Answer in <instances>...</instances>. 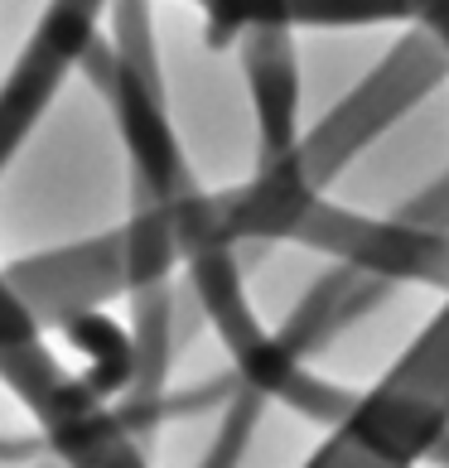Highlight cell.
<instances>
[{
	"label": "cell",
	"instance_id": "6da1fadb",
	"mask_svg": "<svg viewBox=\"0 0 449 468\" xmlns=\"http://www.w3.org/2000/svg\"><path fill=\"white\" fill-rule=\"evenodd\" d=\"M444 73H449V54L435 44V34H425V29L406 34V39L372 68V78L362 82V88H353L334 107V116L319 121V126L295 145L300 165H305V179L324 194L338 169L348 165L362 145H372L396 116H406Z\"/></svg>",
	"mask_w": 449,
	"mask_h": 468
},
{
	"label": "cell",
	"instance_id": "7a4b0ae2",
	"mask_svg": "<svg viewBox=\"0 0 449 468\" xmlns=\"http://www.w3.org/2000/svg\"><path fill=\"white\" fill-rule=\"evenodd\" d=\"M59 328H63V338L88 357L82 381H88L102 401H116V396L131 391V381H135V338L112 314H102V309H73V314L59 319Z\"/></svg>",
	"mask_w": 449,
	"mask_h": 468
},
{
	"label": "cell",
	"instance_id": "3957f363",
	"mask_svg": "<svg viewBox=\"0 0 449 468\" xmlns=\"http://www.w3.org/2000/svg\"><path fill=\"white\" fill-rule=\"evenodd\" d=\"M262 410H266V396L256 387H247V381H237L232 401H228V415H222V430H218V440L208 444V454H203L198 468H237L241 459H247V444L256 435Z\"/></svg>",
	"mask_w": 449,
	"mask_h": 468
},
{
	"label": "cell",
	"instance_id": "277c9868",
	"mask_svg": "<svg viewBox=\"0 0 449 468\" xmlns=\"http://www.w3.org/2000/svg\"><path fill=\"white\" fill-rule=\"evenodd\" d=\"M416 25L435 34V44L449 54V0H416Z\"/></svg>",
	"mask_w": 449,
	"mask_h": 468
},
{
	"label": "cell",
	"instance_id": "5b68a950",
	"mask_svg": "<svg viewBox=\"0 0 449 468\" xmlns=\"http://www.w3.org/2000/svg\"><path fill=\"white\" fill-rule=\"evenodd\" d=\"M34 449H39V444H29V440H0V459H25V454H34Z\"/></svg>",
	"mask_w": 449,
	"mask_h": 468
},
{
	"label": "cell",
	"instance_id": "8992f818",
	"mask_svg": "<svg viewBox=\"0 0 449 468\" xmlns=\"http://www.w3.org/2000/svg\"><path fill=\"white\" fill-rule=\"evenodd\" d=\"M425 463H440V468H449V430L440 435V444L430 449V459H425Z\"/></svg>",
	"mask_w": 449,
	"mask_h": 468
},
{
	"label": "cell",
	"instance_id": "52a82bcc",
	"mask_svg": "<svg viewBox=\"0 0 449 468\" xmlns=\"http://www.w3.org/2000/svg\"><path fill=\"white\" fill-rule=\"evenodd\" d=\"M63 5H73V10H82V15H88V5H92V20H97V15L107 10L112 0H63Z\"/></svg>",
	"mask_w": 449,
	"mask_h": 468
}]
</instances>
